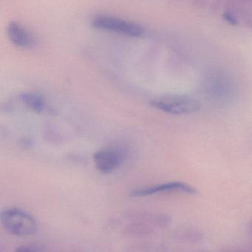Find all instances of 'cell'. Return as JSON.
Instances as JSON below:
<instances>
[{
  "instance_id": "obj_11",
  "label": "cell",
  "mask_w": 252,
  "mask_h": 252,
  "mask_svg": "<svg viewBox=\"0 0 252 252\" xmlns=\"http://www.w3.org/2000/svg\"><path fill=\"white\" fill-rule=\"evenodd\" d=\"M225 252H252L251 250H242V249L231 248L227 249Z\"/></svg>"
},
{
  "instance_id": "obj_3",
  "label": "cell",
  "mask_w": 252,
  "mask_h": 252,
  "mask_svg": "<svg viewBox=\"0 0 252 252\" xmlns=\"http://www.w3.org/2000/svg\"><path fill=\"white\" fill-rule=\"evenodd\" d=\"M149 103L157 110L174 115H191L201 108L197 99L186 94H164L152 99Z\"/></svg>"
},
{
  "instance_id": "obj_6",
  "label": "cell",
  "mask_w": 252,
  "mask_h": 252,
  "mask_svg": "<svg viewBox=\"0 0 252 252\" xmlns=\"http://www.w3.org/2000/svg\"><path fill=\"white\" fill-rule=\"evenodd\" d=\"M124 154L118 148H106L93 155V163L98 171L105 174L112 173L122 164Z\"/></svg>"
},
{
  "instance_id": "obj_9",
  "label": "cell",
  "mask_w": 252,
  "mask_h": 252,
  "mask_svg": "<svg viewBox=\"0 0 252 252\" xmlns=\"http://www.w3.org/2000/svg\"><path fill=\"white\" fill-rule=\"evenodd\" d=\"M178 241L184 244H195L201 242L204 238V234L198 229H184L178 231L176 234Z\"/></svg>"
},
{
  "instance_id": "obj_2",
  "label": "cell",
  "mask_w": 252,
  "mask_h": 252,
  "mask_svg": "<svg viewBox=\"0 0 252 252\" xmlns=\"http://www.w3.org/2000/svg\"><path fill=\"white\" fill-rule=\"evenodd\" d=\"M0 222L4 230L12 236H32L38 232L36 219L28 212L16 207L1 210Z\"/></svg>"
},
{
  "instance_id": "obj_10",
  "label": "cell",
  "mask_w": 252,
  "mask_h": 252,
  "mask_svg": "<svg viewBox=\"0 0 252 252\" xmlns=\"http://www.w3.org/2000/svg\"><path fill=\"white\" fill-rule=\"evenodd\" d=\"M13 252H46L45 248L38 244H25L19 246Z\"/></svg>"
},
{
  "instance_id": "obj_4",
  "label": "cell",
  "mask_w": 252,
  "mask_h": 252,
  "mask_svg": "<svg viewBox=\"0 0 252 252\" xmlns=\"http://www.w3.org/2000/svg\"><path fill=\"white\" fill-rule=\"evenodd\" d=\"M91 25L105 32L133 38L142 36L144 32V28L138 24L108 15L95 16L92 19Z\"/></svg>"
},
{
  "instance_id": "obj_5",
  "label": "cell",
  "mask_w": 252,
  "mask_h": 252,
  "mask_svg": "<svg viewBox=\"0 0 252 252\" xmlns=\"http://www.w3.org/2000/svg\"><path fill=\"white\" fill-rule=\"evenodd\" d=\"M172 192L195 194L196 193L197 191L195 188L184 182H171L136 188L131 191L130 195L136 198H140V197L152 196V195L172 193Z\"/></svg>"
},
{
  "instance_id": "obj_12",
  "label": "cell",
  "mask_w": 252,
  "mask_h": 252,
  "mask_svg": "<svg viewBox=\"0 0 252 252\" xmlns=\"http://www.w3.org/2000/svg\"><path fill=\"white\" fill-rule=\"evenodd\" d=\"M248 232L250 235L252 237V220L250 222V224L248 226Z\"/></svg>"
},
{
  "instance_id": "obj_8",
  "label": "cell",
  "mask_w": 252,
  "mask_h": 252,
  "mask_svg": "<svg viewBox=\"0 0 252 252\" xmlns=\"http://www.w3.org/2000/svg\"><path fill=\"white\" fill-rule=\"evenodd\" d=\"M20 98L25 107L36 113H41L44 110L46 106L45 99L38 93L34 92L24 93L21 95Z\"/></svg>"
},
{
  "instance_id": "obj_7",
  "label": "cell",
  "mask_w": 252,
  "mask_h": 252,
  "mask_svg": "<svg viewBox=\"0 0 252 252\" xmlns=\"http://www.w3.org/2000/svg\"><path fill=\"white\" fill-rule=\"evenodd\" d=\"M7 34L10 42L22 49H31L36 45L34 35L17 22L12 21L7 26Z\"/></svg>"
},
{
  "instance_id": "obj_1",
  "label": "cell",
  "mask_w": 252,
  "mask_h": 252,
  "mask_svg": "<svg viewBox=\"0 0 252 252\" xmlns=\"http://www.w3.org/2000/svg\"><path fill=\"white\" fill-rule=\"evenodd\" d=\"M171 219L164 213L134 211L125 213L120 219L121 232L124 236L143 238L167 229Z\"/></svg>"
}]
</instances>
